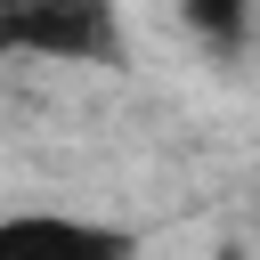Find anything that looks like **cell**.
<instances>
[{"label": "cell", "mask_w": 260, "mask_h": 260, "mask_svg": "<svg viewBox=\"0 0 260 260\" xmlns=\"http://www.w3.org/2000/svg\"><path fill=\"white\" fill-rule=\"evenodd\" d=\"M0 49L41 65H114L122 57V8L114 0H8Z\"/></svg>", "instance_id": "1"}, {"label": "cell", "mask_w": 260, "mask_h": 260, "mask_svg": "<svg viewBox=\"0 0 260 260\" xmlns=\"http://www.w3.org/2000/svg\"><path fill=\"white\" fill-rule=\"evenodd\" d=\"M0 260H138V228L89 211H8Z\"/></svg>", "instance_id": "2"}, {"label": "cell", "mask_w": 260, "mask_h": 260, "mask_svg": "<svg viewBox=\"0 0 260 260\" xmlns=\"http://www.w3.org/2000/svg\"><path fill=\"white\" fill-rule=\"evenodd\" d=\"M179 16H187V32H203L211 49H236V41L252 32V16H260V0H187Z\"/></svg>", "instance_id": "3"}]
</instances>
